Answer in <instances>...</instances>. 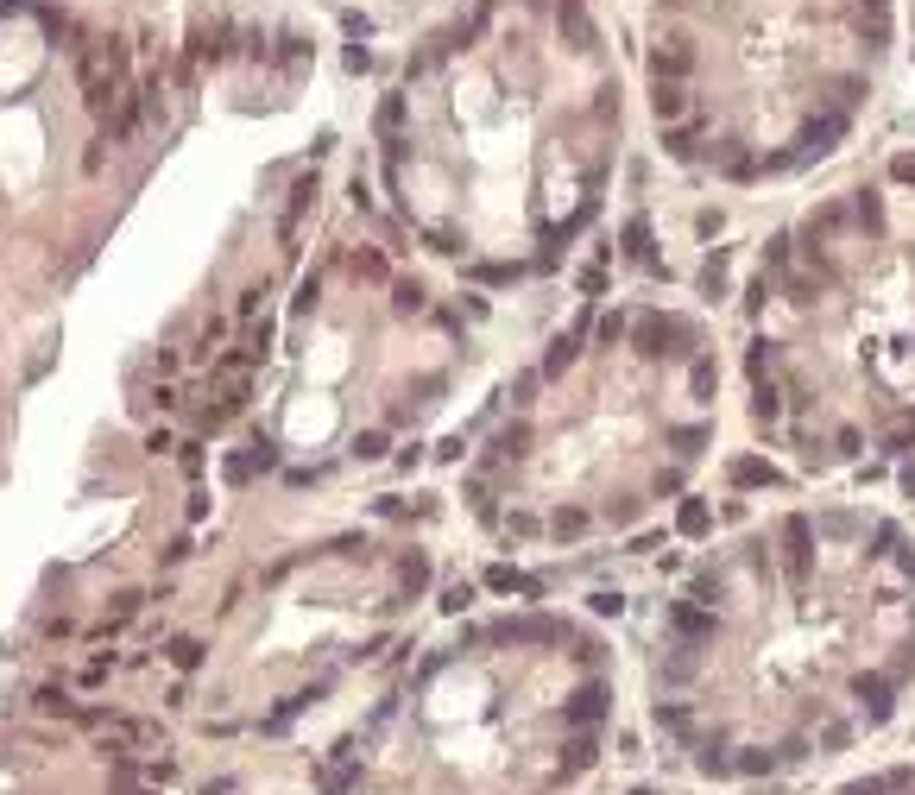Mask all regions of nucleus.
Here are the masks:
<instances>
[{"mask_svg": "<svg viewBox=\"0 0 915 795\" xmlns=\"http://www.w3.org/2000/svg\"><path fill=\"white\" fill-rule=\"evenodd\" d=\"M694 348V329L675 322V316H638V354L644 360H663V354H688Z\"/></svg>", "mask_w": 915, "mask_h": 795, "instance_id": "nucleus-1", "label": "nucleus"}, {"mask_svg": "<svg viewBox=\"0 0 915 795\" xmlns=\"http://www.w3.org/2000/svg\"><path fill=\"white\" fill-rule=\"evenodd\" d=\"M606 713H613V688H606V682H581V688L562 701V720H568L575 732H594Z\"/></svg>", "mask_w": 915, "mask_h": 795, "instance_id": "nucleus-2", "label": "nucleus"}, {"mask_svg": "<svg viewBox=\"0 0 915 795\" xmlns=\"http://www.w3.org/2000/svg\"><path fill=\"white\" fill-rule=\"evenodd\" d=\"M669 632L675 638H688V644H701V638H720V613L713 606H694V600H669Z\"/></svg>", "mask_w": 915, "mask_h": 795, "instance_id": "nucleus-3", "label": "nucleus"}, {"mask_svg": "<svg viewBox=\"0 0 915 795\" xmlns=\"http://www.w3.org/2000/svg\"><path fill=\"white\" fill-rule=\"evenodd\" d=\"M852 694L865 701V713H871V720H890V713H897V682H890V675H878V669H865V675L852 682Z\"/></svg>", "mask_w": 915, "mask_h": 795, "instance_id": "nucleus-4", "label": "nucleus"}, {"mask_svg": "<svg viewBox=\"0 0 915 795\" xmlns=\"http://www.w3.org/2000/svg\"><path fill=\"white\" fill-rule=\"evenodd\" d=\"M783 555H789V587H802L808 581V518L802 512L783 518Z\"/></svg>", "mask_w": 915, "mask_h": 795, "instance_id": "nucleus-5", "label": "nucleus"}, {"mask_svg": "<svg viewBox=\"0 0 915 795\" xmlns=\"http://www.w3.org/2000/svg\"><path fill=\"white\" fill-rule=\"evenodd\" d=\"M726 480H733V486H783V474H777L764 455H739V461H726Z\"/></svg>", "mask_w": 915, "mask_h": 795, "instance_id": "nucleus-6", "label": "nucleus"}, {"mask_svg": "<svg viewBox=\"0 0 915 795\" xmlns=\"http://www.w3.org/2000/svg\"><path fill=\"white\" fill-rule=\"evenodd\" d=\"M619 247H625V260H632V265L656 271V253H651V221H644V215H632V221L619 228Z\"/></svg>", "mask_w": 915, "mask_h": 795, "instance_id": "nucleus-7", "label": "nucleus"}, {"mask_svg": "<svg viewBox=\"0 0 915 795\" xmlns=\"http://www.w3.org/2000/svg\"><path fill=\"white\" fill-rule=\"evenodd\" d=\"M556 25L568 32V44H581V51L594 44V19H587V6H581V0H556Z\"/></svg>", "mask_w": 915, "mask_h": 795, "instance_id": "nucleus-8", "label": "nucleus"}, {"mask_svg": "<svg viewBox=\"0 0 915 795\" xmlns=\"http://www.w3.org/2000/svg\"><path fill=\"white\" fill-rule=\"evenodd\" d=\"M688 64H694L688 38H669V51H656V83H675V76H688Z\"/></svg>", "mask_w": 915, "mask_h": 795, "instance_id": "nucleus-9", "label": "nucleus"}, {"mask_svg": "<svg viewBox=\"0 0 915 795\" xmlns=\"http://www.w3.org/2000/svg\"><path fill=\"white\" fill-rule=\"evenodd\" d=\"M675 530H682V536H707V530H713L707 499H682V505H675Z\"/></svg>", "mask_w": 915, "mask_h": 795, "instance_id": "nucleus-10", "label": "nucleus"}, {"mask_svg": "<svg viewBox=\"0 0 915 795\" xmlns=\"http://www.w3.org/2000/svg\"><path fill=\"white\" fill-rule=\"evenodd\" d=\"M663 436H669V448H675V455H694L701 442H713V423H669Z\"/></svg>", "mask_w": 915, "mask_h": 795, "instance_id": "nucleus-11", "label": "nucleus"}, {"mask_svg": "<svg viewBox=\"0 0 915 795\" xmlns=\"http://www.w3.org/2000/svg\"><path fill=\"white\" fill-rule=\"evenodd\" d=\"M726 265H733V260H726V247H720L713 260L701 265V297H713V303L726 297V284H733V271H726Z\"/></svg>", "mask_w": 915, "mask_h": 795, "instance_id": "nucleus-12", "label": "nucleus"}, {"mask_svg": "<svg viewBox=\"0 0 915 795\" xmlns=\"http://www.w3.org/2000/svg\"><path fill=\"white\" fill-rule=\"evenodd\" d=\"M487 587H493V594H536V581H530L524 568H512V562L487 568Z\"/></svg>", "mask_w": 915, "mask_h": 795, "instance_id": "nucleus-13", "label": "nucleus"}, {"mask_svg": "<svg viewBox=\"0 0 915 795\" xmlns=\"http://www.w3.org/2000/svg\"><path fill=\"white\" fill-rule=\"evenodd\" d=\"M777 410H783V392H777L771 379H752V417H758V423H777Z\"/></svg>", "mask_w": 915, "mask_h": 795, "instance_id": "nucleus-14", "label": "nucleus"}, {"mask_svg": "<svg viewBox=\"0 0 915 795\" xmlns=\"http://www.w3.org/2000/svg\"><path fill=\"white\" fill-rule=\"evenodd\" d=\"M594 758H600V745H594V732H575V739H568V758H562V770H568V777H581V770H587Z\"/></svg>", "mask_w": 915, "mask_h": 795, "instance_id": "nucleus-15", "label": "nucleus"}, {"mask_svg": "<svg viewBox=\"0 0 915 795\" xmlns=\"http://www.w3.org/2000/svg\"><path fill=\"white\" fill-rule=\"evenodd\" d=\"M575 354H581V329H575V335H562V341L543 354V373H568V367H575Z\"/></svg>", "mask_w": 915, "mask_h": 795, "instance_id": "nucleus-16", "label": "nucleus"}, {"mask_svg": "<svg viewBox=\"0 0 915 795\" xmlns=\"http://www.w3.org/2000/svg\"><path fill=\"white\" fill-rule=\"evenodd\" d=\"M694 770H701V777H739L733 758H726L720 745H701V751H694Z\"/></svg>", "mask_w": 915, "mask_h": 795, "instance_id": "nucleus-17", "label": "nucleus"}, {"mask_svg": "<svg viewBox=\"0 0 915 795\" xmlns=\"http://www.w3.org/2000/svg\"><path fill=\"white\" fill-rule=\"evenodd\" d=\"M733 770H739V777H771V770H777V751H739Z\"/></svg>", "mask_w": 915, "mask_h": 795, "instance_id": "nucleus-18", "label": "nucleus"}, {"mask_svg": "<svg viewBox=\"0 0 915 795\" xmlns=\"http://www.w3.org/2000/svg\"><path fill=\"white\" fill-rule=\"evenodd\" d=\"M688 386H694V398H707L713 386H720V367H713L707 354H694V367H688Z\"/></svg>", "mask_w": 915, "mask_h": 795, "instance_id": "nucleus-19", "label": "nucleus"}, {"mask_svg": "<svg viewBox=\"0 0 915 795\" xmlns=\"http://www.w3.org/2000/svg\"><path fill=\"white\" fill-rule=\"evenodd\" d=\"M771 367H777V348H771V341H752V354H745V373H752V379H771Z\"/></svg>", "mask_w": 915, "mask_h": 795, "instance_id": "nucleus-20", "label": "nucleus"}, {"mask_svg": "<svg viewBox=\"0 0 915 795\" xmlns=\"http://www.w3.org/2000/svg\"><path fill=\"white\" fill-rule=\"evenodd\" d=\"M651 108H656V121H675V114H682V89H675V83H656Z\"/></svg>", "mask_w": 915, "mask_h": 795, "instance_id": "nucleus-21", "label": "nucleus"}, {"mask_svg": "<svg viewBox=\"0 0 915 795\" xmlns=\"http://www.w3.org/2000/svg\"><path fill=\"white\" fill-rule=\"evenodd\" d=\"M852 215H859V221H865V228H871V234H878V228H884V202H878V196H871V190H859V202H852Z\"/></svg>", "mask_w": 915, "mask_h": 795, "instance_id": "nucleus-22", "label": "nucleus"}, {"mask_svg": "<svg viewBox=\"0 0 915 795\" xmlns=\"http://www.w3.org/2000/svg\"><path fill=\"white\" fill-rule=\"evenodd\" d=\"M354 777H360V770H354V764H341V770H322L316 783H322V795H348V790H354Z\"/></svg>", "mask_w": 915, "mask_h": 795, "instance_id": "nucleus-23", "label": "nucleus"}, {"mask_svg": "<svg viewBox=\"0 0 915 795\" xmlns=\"http://www.w3.org/2000/svg\"><path fill=\"white\" fill-rule=\"evenodd\" d=\"M164 657L177 662V669H196V662H202V644H196V638H171V651H164Z\"/></svg>", "mask_w": 915, "mask_h": 795, "instance_id": "nucleus-24", "label": "nucleus"}, {"mask_svg": "<svg viewBox=\"0 0 915 795\" xmlns=\"http://www.w3.org/2000/svg\"><path fill=\"white\" fill-rule=\"evenodd\" d=\"M587 606H594L600 619H619V613H625V594H619V587H600V594H594Z\"/></svg>", "mask_w": 915, "mask_h": 795, "instance_id": "nucleus-25", "label": "nucleus"}, {"mask_svg": "<svg viewBox=\"0 0 915 795\" xmlns=\"http://www.w3.org/2000/svg\"><path fill=\"white\" fill-rule=\"evenodd\" d=\"M38 707H44V713H64V720H83V707H76L70 694H57V688H44V694H38Z\"/></svg>", "mask_w": 915, "mask_h": 795, "instance_id": "nucleus-26", "label": "nucleus"}, {"mask_svg": "<svg viewBox=\"0 0 915 795\" xmlns=\"http://www.w3.org/2000/svg\"><path fill=\"white\" fill-rule=\"evenodd\" d=\"M656 726H663V732H675V739H682V732H688V713H682V707H675V701H656Z\"/></svg>", "mask_w": 915, "mask_h": 795, "instance_id": "nucleus-27", "label": "nucleus"}, {"mask_svg": "<svg viewBox=\"0 0 915 795\" xmlns=\"http://www.w3.org/2000/svg\"><path fill=\"white\" fill-rule=\"evenodd\" d=\"M771 290H777V278H771V271H758V278H752V290H745V309H764V303H771Z\"/></svg>", "mask_w": 915, "mask_h": 795, "instance_id": "nucleus-28", "label": "nucleus"}, {"mask_svg": "<svg viewBox=\"0 0 915 795\" xmlns=\"http://www.w3.org/2000/svg\"><path fill=\"white\" fill-rule=\"evenodd\" d=\"M663 152H669V158H688V152H694V127H675V132H663Z\"/></svg>", "mask_w": 915, "mask_h": 795, "instance_id": "nucleus-29", "label": "nucleus"}, {"mask_svg": "<svg viewBox=\"0 0 915 795\" xmlns=\"http://www.w3.org/2000/svg\"><path fill=\"white\" fill-rule=\"evenodd\" d=\"M524 442H530V423H512V429H499V455H524Z\"/></svg>", "mask_w": 915, "mask_h": 795, "instance_id": "nucleus-30", "label": "nucleus"}, {"mask_svg": "<svg viewBox=\"0 0 915 795\" xmlns=\"http://www.w3.org/2000/svg\"><path fill=\"white\" fill-rule=\"evenodd\" d=\"M549 530H556V536H581V530H587V512H556Z\"/></svg>", "mask_w": 915, "mask_h": 795, "instance_id": "nucleus-31", "label": "nucleus"}, {"mask_svg": "<svg viewBox=\"0 0 915 795\" xmlns=\"http://www.w3.org/2000/svg\"><path fill=\"white\" fill-rule=\"evenodd\" d=\"M474 278H480V284H512L518 265H474Z\"/></svg>", "mask_w": 915, "mask_h": 795, "instance_id": "nucleus-32", "label": "nucleus"}, {"mask_svg": "<svg viewBox=\"0 0 915 795\" xmlns=\"http://www.w3.org/2000/svg\"><path fill=\"white\" fill-rule=\"evenodd\" d=\"M354 455H360V461H379V455H386V436H379V429H367V436L354 442Z\"/></svg>", "mask_w": 915, "mask_h": 795, "instance_id": "nucleus-33", "label": "nucleus"}, {"mask_svg": "<svg viewBox=\"0 0 915 795\" xmlns=\"http://www.w3.org/2000/svg\"><path fill=\"white\" fill-rule=\"evenodd\" d=\"M467 600H474V587H467V581H455V587H442V613H461Z\"/></svg>", "mask_w": 915, "mask_h": 795, "instance_id": "nucleus-34", "label": "nucleus"}, {"mask_svg": "<svg viewBox=\"0 0 915 795\" xmlns=\"http://www.w3.org/2000/svg\"><path fill=\"white\" fill-rule=\"evenodd\" d=\"M398 574H404V587H423V581H429V568H423V555H404V568H398Z\"/></svg>", "mask_w": 915, "mask_h": 795, "instance_id": "nucleus-35", "label": "nucleus"}, {"mask_svg": "<svg viewBox=\"0 0 915 795\" xmlns=\"http://www.w3.org/2000/svg\"><path fill=\"white\" fill-rule=\"evenodd\" d=\"M840 795H890V783H884V777H859V783H846Z\"/></svg>", "mask_w": 915, "mask_h": 795, "instance_id": "nucleus-36", "label": "nucleus"}, {"mask_svg": "<svg viewBox=\"0 0 915 795\" xmlns=\"http://www.w3.org/2000/svg\"><path fill=\"white\" fill-rule=\"evenodd\" d=\"M581 290L600 297V290H606V265H587V271H581Z\"/></svg>", "mask_w": 915, "mask_h": 795, "instance_id": "nucleus-37", "label": "nucleus"}, {"mask_svg": "<svg viewBox=\"0 0 915 795\" xmlns=\"http://www.w3.org/2000/svg\"><path fill=\"white\" fill-rule=\"evenodd\" d=\"M619 335H625V316H619V309H613V316H600V341H606V348H613V341H619Z\"/></svg>", "mask_w": 915, "mask_h": 795, "instance_id": "nucleus-38", "label": "nucleus"}, {"mask_svg": "<svg viewBox=\"0 0 915 795\" xmlns=\"http://www.w3.org/2000/svg\"><path fill=\"white\" fill-rule=\"evenodd\" d=\"M764 260H771V271H783V265H789V234H777V240L764 247Z\"/></svg>", "mask_w": 915, "mask_h": 795, "instance_id": "nucleus-39", "label": "nucleus"}, {"mask_svg": "<svg viewBox=\"0 0 915 795\" xmlns=\"http://www.w3.org/2000/svg\"><path fill=\"white\" fill-rule=\"evenodd\" d=\"M846 739H852V726H827V732H821V745H827V751H840Z\"/></svg>", "mask_w": 915, "mask_h": 795, "instance_id": "nucleus-40", "label": "nucleus"}, {"mask_svg": "<svg viewBox=\"0 0 915 795\" xmlns=\"http://www.w3.org/2000/svg\"><path fill=\"white\" fill-rule=\"evenodd\" d=\"M890 177H897V183H915V158H910V152H903V158L890 164Z\"/></svg>", "mask_w": 915, "mask_h": 795, "instance_id": "nucleus-41", "label": "nucleus"}, {"mask_svg": "<svg viewBox=\"0 0 915 795\" xmlns=\"http://www.w3.org/2000/svg\"><path fill=\"white\" fill-rule=\"evenodd\" d=\"M903 493H910V499H915V461H910V467H903Z\"/></svg>", "mask_w": 915, "mask_h": 795, "instance_id": "nucleus-42", "label": "nucleus"}, {"mask_svg": "<svg viewBox=\"0 0 915 795\" xmlns=\"http://www.w3.org/2000/svg\"><path fill=\"white\" fill-rule=\"evenodd\" d=\"M632 795H656V790H651V783H644V790H632Z\"/></svg>", "mask_w": 915, "mask_h": 795, "instance_id": "nucleus-43", "label": "nucleus"}]
</instances>
